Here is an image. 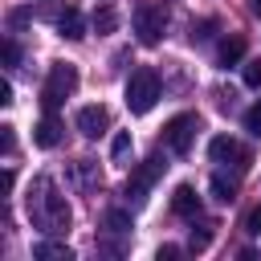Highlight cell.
I'll use <instances>...</instances> for the list:
<instances>
[{
	"label": "cell",
	"instance_id": "cell-20",
	"mask_svg": "<svg viewBox=\"0 0 261 261\" xmlns=\"http://www.w3.org/2000/svg\"><path fill=\"white\" fill-rule=\"evenodd\" d=\"M0 53H4V65H8V69H16V65H20V45H16L12 37H4V45H0Z\"/></svg>",
	"mask_w": 261,
	"mask_h": 261
},
{
	"label": "cell",
	"instance_id": "cell-12",
	"mask_svg": "<svg viewBox=\"0 0 261 261\" xmlns=\"http://www.w3.org/2000/svg\"><path fill=\"white\" fill-rule=\"evenodd\" d=\"M57 33H61L65 41H82V37H86V24H82V12H77L73 4H65V12L57 16Z\"/></svg>",
	"mask_w": 261,
	"mask_h": 261
},
{
	"label": "cell",
	"instance_id": "cell-11",
	"mask_svg": "<svg viewBox=\"0 0 261 261\" xmlns=\"http://www.w3.org/2000/svg\"><path fill=\"white\" fill-rule=\"evenodd\" d=\"M171 212L184 216V220H196V216H200V196H196L192 184H179V188H175V196H171Z\"/></svg>",
	"mask_w": 261,
	"mask_h": 261
},
{
	"label": "cell",
	"instance_id": "cell-4",
	"mask_svg": "<svg viewBox=\"0 0 261 261\" xmlns=\"http://www.w3.org/2000/svg\"><path fill=\"white\" fill-rule=\"evenodd\" d=\"M163 159L159 155H151V159H143L135 171H130V179H126V188H122V196H126V204L130 208H139V204H147V192L155 188V179L163 175Z\"/></svg>",
	"mask_w": 261,
	"mask_h": 261
},
{
	"label": "cell",
	"instance_id": "cell-14",
	"mask_svg": "<svg viewBox=\"0 0 261 261\" xmlns=\"http://www.w3.org/2000/svg\"><path fill=\"white\" fill-rule=\"evenodd\" d=\"M212 196H216L220 204H232V200H237V179H228L224 171H216V175H212Z\"/></svg>",
	"mask_w": 261,
	"mask_h": 261
},
{
	"label": "cell",
	"instance_id": "cell-5",
	"mask_svg": "<svg viewBox=\"0 0 261 261\" xmlns=\"http://www.w3.org/2000/svg\"><path fill=\"white\" fill-rule=\"evenodd\" d=\"M163 29H167V8L163 4H139L135 8V37L139 45H159L163 41Z\"/></svg>",
	"mask_w": 261,
	"mask_h": 261
},
{
	"label": "cell",
	"instance_id": "cell-10",
	"mask_svg": "<svg viewBox=\"0 0 261 261\" xmlns=\"http://www.w3.org/2000/svg\"><path fill=\"white\" fill-rule=\"evenodd\" d=\"M61 130H65V126H61L57 110H45V118H41V122H37V130H33V143L49 151V147H57V143H61Z\"/></svg>",
	"mask_w": 261,
	"mask_h": 261
},
{
	"label": "cell",
	"instance_id": "cell-6",
	"mask_svg": "<svg viewBox=\"0 0 261 261\" xmlns=\"http://www.w3.org/2000/svg\"><path fill=\"white\" fill-rule=\"evenodd\" d=\"M196 130H200V118H196V114H175V118H167V126H163V147H167L171 155H188L192 143H196Z\"/></svg>",
	"mask_w": 261,
	"mask_h": 261
},
{
	"label": "cell",
	"instance_id": "cell-21",
	"mask_svg": "<svg viewBox=\"0 0 261 261\" xmlns=\"http://www.w3.org/2000/svg\"><path fill=\"white\" fill-rule=\"evenodd\" d=\"M241 77H245V86H249V90H261V61H245Z\"/></svg>",
	"mask_w": 261,
	"mask_h": 261
},
{
	"label": "cell",
	"instance_id": "cell-16",
	"mask_svg": "<svg viewBox=\"0 0 261 261\" xmlns=\"http://www.w3.org/2000/svg\"><path fill=\"white\" fill-rule=\"evenodd\" d=\"M212 232H216V224H212V220H204V224H200V232L192 228V241H188V249H192V253H204V249L212 245Z\"/></svg>",
	"mask_w": 261,
	"mask_h": 261
},
{
	"label": "cell",
	"instance_id": "cell-17",
	"mask_svg": "<svg viewBox=\"0 0 261 261\" xmlns=\"http://www.w3.org/2000/svg\"><path fill=\"white\" fill-rule=\"evenodd\" d=\"M110 159H114V163H126V159H130V135H126V130L114 135V143H110Z\"/></svg>",
	"mask_w": 261,
	"mask_h": 261
},
{
	"label": "cell",
	"instance_id": "cell-2",
	"mask_svg": "<svg viewBox=\"0 0 261 261\" xmlns=\"http://www.w3.org/2000/svg\"><path fill=\"white\" fill-rule=\"evenodd\" d=\"M155 102H159V73L151 65H139L126 77V106H130V114H147Z\"/></svg>",
	"mask_w": 261,
	"mask_h": 261
},
{
	"label": "cell",
	"instance_id": "cell-15",
	"mask_svg": "<svg viewBox=\"0 0 261 261\" xmlns=\"http://www.w3.org/2000/svg\"><path fill=\"white\" fill-rule=\"evenodd\" d=\"M33 257H41V261H73V253H69L65 245H53V241H41V245L33 249Z\"/></svg>",
	"mask_w": 261,
	"mask_h": 261
},
{
	"label": "cell",
	"instance_id": "cell-13",
	"mask_svg": "<svg viewBox=\"0 0 261 261\" xmlns=\"http://www.w3.org/2000/svg\"><path fill=\"white\" fill-rule=\"evenodd\" d=\"M241 57H245V37H224L220 49H216V61L220 65H237Z\"/></svg>",
	"mask_w": 261,
	"mask_h": 261
},
{
	"label": "cell",
	"instance_id": "cell-24",
	"mask_svg": "<svg viewBox=\"0 0 261 261\" xmlns=\"http://www.w3.org/2000/svg\"><path fill=\"white\" fill-rule=\"evenodd\" d=\"M0 102H4V106H8V102H12V82H8V77H4V82H0Z\"/></svg>",
	"mask_w": 261,
	"mask_h": 261
},
{
	"label": "cell",
	"instance_id": "cell-19",
	"mask_svg": "<svg viewBox=\"0 0 261 261\" xmlns=\"http://www.w3.org/2000/svg\"><path fill=\"white\" fill-rule=\"evenodd\" d=\"M245 130H249L253 139H261V102H253V106L245 110Z\"/></svg>",
	"mask_w": 261,
	"mask_h": 261
},
{
	"label": "cell",
	"instance_id": "cell-1",
	"mask_svg": "<svg viewBox=\"0 0 261 261\" xmlns=\"http://www.w3.org/2000/svg\"><path fill=\"white\" fill-rule=\"evenodd\" d=\"M24 204H29V220H33L41 232H49V237H61V232L69 228V220H73L65 196L57 192V184H53L49 175H37V179L29 184Z\"/></svg>",
	"mask_w": 261,
	"mask_h": 261
},
{
	"label": "cell",
	"instance_id": "cell-8",
	"mask_svg": "<svg viewBox=\"0 0 261 261\" xmlns=\"http://www.w3.org/2000/svg\"><path fill=\"white\" fill-rule=\"evenodd\" d=\"M65 179H69L73 192H98V188H102V171H98L94 159H77V163H69Z\"/></svg>",
	"mask_w": 261,
	"mask_h": 261
},
{
	"label": "cell",
	"instance_id": "cell-9",
	"mask_svg": "<svg viewBox=\"0 0 261 261\" xmlns=\"http://www.w3.org/2000/svg\"><path fill=\"white\" fill-rule=\"evenodd\" d=\"M73 122H77V130H82L86 139H98V135L110 130V110H106V106H82Z\"/></svg>",
	"mask_w": 261,
	"mask_h": 261
},
{
	"label": "cell",
	"instance_id": "cell-18",
	"mask_svg": "<svg viewBox=\"0 0 261 261\" xmlns=\"http://www.w3.org/2000/svg\"><path fill=\"white\" fill-rule=\"evenodd\" d=\"M106 228H110V232H130V212L110 208V212H106Z\"/></svg>",
	"mask_w": 261,
	"mask_h": 261
},
{
	"label": "cell",
	"instance_id": "cell-7",
	"mask_svg": "<svg viewBox=\"0 0 261 261\" xmlns=\"http://www.w3.org/2000/svg\"><path fill=\"white\" fill-rule=\"evenodd\" d=\"M208 159L220 163V167H237V171L249 167V151H245L237 139H228V135H216V139L208 143Z\"/></svg>",
	"mask_w": 261,
	"mask_h": 261
},
{
	"label": "cell",
	"instance_id": "cell-26",
	"mask_svg": "<svg viewBox=\"0 0 261 261\" xmlns=\"http://www.w3.org/2000/svg\"><path fill=\"white\" fill-rule=\"evenodd\" d=\"M249 4H253V12H261V0H249Z\"/></svg>",
	"mask_w": 261,
	"mask_h": 261
},
{
	"label": "cell",
	"instance_id": "cell-23",
	"mask_svg": "<svg viewBox=\"0 0 261 261\" xmlns=\"http://www.w3.org/2000/svg\"><path fill=\"white\" fill-rule=\"evenodd\" d=\"M245 232H249V237H261V204L245 212Z\"/></svg>",
	"mask_w": 261,
	"mask_h": 261
},
{
	"label": "cell",
	"instance_id": "cell-22",
	"mask_svg": "<svg viewBox=\"0 0 261 261\" xmlns=\"http://www.w3.org/2000/svg\"><path fill=\"white\" fill-rule=\"evenodd\" d=\"M114 24H118V16H114L110 8H102V12H94V29H98V33H110Z\"/></svg>",
	"mask_w": 261,
	"mask_h": 261
},
{
	"label": "cell",
	"instance_id": "cell-3",
	"mask_svg": "<svg viewBox=\"0 0 261 261\" xmlns=\"http://www.w3.org/2000/svg\"><path fill=\"white\" fill-rule=\"evenodd\" d=\"M73 90H77V65L53 61V69H49V77H45V86H41V106H45V110H57Z\"/></svg>",
	"mask_w": 261,
	"mask_h": 261
},
{
	"label": "cell",
	"instance_id": "cell-25",
	"mask_svg": "<svg viewBox=\"0 0 261 261\" xmlns=\"http://www.w3.org/2000/svg\"><path fill=\"white\" fill-rule=\"evenodd\" d=\"M171 257H179V245H163L159 249V261H171Z\"/></svg>",
	"mask_w": 261,
	"mask_h": 261
}]
</instances>
